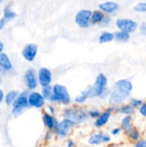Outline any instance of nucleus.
Here are the masks:
<instances>
[{
    "mask_svg": "<svg viewBox=\"0 0 146 147\" xmlns=\"http://www.w3.org/2000/svg\"><path fill=\"white\" fill-rule=\"evenodd\" d=\"M89 99V89H85L83 91H81L75 98H74V102L75 105L77 106H83L88 100Z\"/></svg>",
    "mask_w": 146,
    "mask_h": 147,
    "instance_id": "obj_19",
    "label": "nucleus"
},
{
    "mask_svg": "<svg viewBox=\"0 0 146 147\" xmlns=\"http://www.w3.org/2000/svg\"><path fill=\"white\" fill-rule=\"evenodd\" d=\"M120 127L122 130V132H124L125 134H127L129 131H131L134 127L133 122V116H124L121 119Z\"/></svg>",
    "mask_w": 146,
    "mask_h": 147,
    "instance_id": "obj_18",
    "label": "nucleus"
},
{
    "mask_svg": "<svg viewBox=\"0 0 146 147\" xmlns=\"http://www.w3.org/2000/svg\"><path fill=\"white\" fill-rule=\"evenodd\" d=\"M38 84L40 87H46L52 85V71L45 66H41L36 71Z\"/></svg>",
    "mask_w": 146,
    "mask_h": 147,
    "instance_id": "obj_12",
    "label": "nucleus"
},
{
    "mask_svg": "<svg viewBox=\"0 0 146 147\" xmlns=\"http://www.w3.org/2000/svg\"><path fill=\"white\" fill-rule=\"evenodd\" d=\"M143 102H144V101L142 99H139V98H132L131 101H130V102H129V104L134 109H139L142 106Z\"/></svg>",
    "mask_w": 146,
    "mask_h": 147,
    "instance_id": "obj_29",
    "label": "nucleus"
},
{
    "mask_svg": "<svg viewBox=\"0 0 146 147\" xmlns=\"http://www.w3.org/2000/svg\"><path fill=\"white\" fill-rule=\"evenodd\" d=\"M41 121L44 125V127L47 129V131H53L57 123L58 120L55 115H49L46 112H44L41 115Z\"/></svg>",
    "mask_w": 146,
    "mask_h": 147,
    "instance_id": "obj_16",
    "label": "nucleus"
},
{
    "mask_svg": "<svg viewBox=\"0 0 146 147\" xmlns=\"http://www.w3.org/2000/svg\"><path fill=\"white\" fill-rule=\"evenodd\" d=\"M107 147H120V146H116V145H112V146H107Z\"/></svg>",
    "mask_w": 146,
    "mask_h": 147,
    "instance_id": "obj_43",
    "label": "nucleus"
},
{
    "mask_svg": "<svg viewBox=\"0 0 146 147\" xmlns=\"http://www.w3.org/2000/svg\"><path fill=\"white\" fill-rule=\"evenodd\" d=\"M39 52V47L37 44L35 43H27L22 49V56L24 59V60H26L28 63L33 62L38 54Z\"/></svg>",
    "mask_w": 146,
    "mask_h": 147,
    "instance_id": "obj_13",
    "label": "nucleus"
},
{
    "mask_svg": "<svg viewBox=\"0 0 146 147\" xmlns=\"http://www.w3.org/2000/svg\"><path fill=\"white\" fill-rule=\"evenodd\" d=\"M139 113L142 117L146 118V101H144L142 106L139 109Z\"/></svg>",
    "mask_w": 146,
    "mask_h": 147,
    "instance_id": "obj_34",
    "label": "nucleus"
},
{
    "mask_svg": "<svg viewBox=\"0 0 146 147\" xmlns=\"http://www.w3.org/2000/svg\"><path fill=\"white\" fill-rule=\"evenodd\" d=\"M3 0H0V4H1V3H3Z\"/></svg>",
    "mask_w": 146,
    "mask_h": 147,
    "instance_id": "obj_44",
    "label": "nucleus"
},
{
    "mask_svg": "<svg viewBox=\"0 0 146 147\" xmlns=\"http://www.w3.org/2000/svg\"><path fill=\"white\" fill-rule=\"evenodd\" d=\"M114 40V33H112L110 31H103L98 36V42L100 44L110 43V42H112Z\"/></svg>",
    "mask_w": 146,
    "mask_h": 147,
    "instance_id": "obj_22",
    "label": "nucleus"
},
{
    "mask_svg": "<svg viewBox=\"0 0 146 147\" xmlns=\"http://www.w3.org/2000/svg\"><path fill=\"white\" fill-rule=\"evenodd\" d=\"M16 12L9 6L5 5L3 9V18L7 22H10L16 17Z\"/></svg>",
    "mask_w": 146,
    "mask_h": 147,
    "instance_id": "obj_24",
    "label": "nucleus"
},
{
    "mask_svg": "<svg viewBox=\"0 0 146 147\" xmlns=\"http://www.w3.org/2000/svg\"><path fill=\"white\" fill-rule=\"evenodd\" d=\"M133 89V85L131 80L127 78H120L117 80L111 90H109V95L108 97V102L109 106L117 108L122 105L131 96Z\"/></svg>",
    "mask_w": 146,
    "mask_h": 147,
    "instance_id": "obj_1",
    "label": "nucleus"
},
{
    "mask_svg": "<svg viewBox=\"0 0 146 147\" xmlns=\"http://www.w3.org/2000/svg\"><path fill=\"white\" fill-rule=\"evenodd\" d=\"M2 75H3V71H2L1 69H0V84H1V82H2Z\"/></svg>",
    "mask_w": 146,
    "mask_h": 147,
    "instance_id": "obj_42",
    "label": "nucleus"
},
{
    "mask_svg": "<svg viewBox=\"0 0 146 147\" xmlns=\"http://www.w3.org/2000/svg\"><path fill=\"white\" fill-rule=\"evenodd\" d=\"M28 91L27 90L19 92L18 96L11 105V113L14 116H20L27 109L29 108L28 102Z\"/></svg>",
    "mask_w": 146,
    "mask_h": 147,
    "instance_id": "obj_6",
    "label": "nucleus"
},
{
    "mask_svg": "<svg viewBox=\"0 0 146 147\" xmlns=\"http://www.w3.org/2000/svg\"><path fill=\"white\" fill-rule=\"evenodd\" d=\"M101 113H102V111L99 109H88V114H89V119H93L94 121L100 116Z\"/></svg>",
    "mask_w": 146,
    "mask_h": 147,
    "instance_id": "obj_28",
    "label": "nucleus"
},
{
    "mask_svg": "<svg viewBox=\"0 0 146 147\" xmlns=\"http://www.w3.org/2000/svg\"><path fill=\"white\" fill-rule=\"evenodd\" d=\"M120 3L115 1H105L99 3L98 5V9H100L106 16H111L115 14L120 9Z\"/></svg>",
    "mask_w": 146,
    "mask_h": 147,
    "instance_id": "obj_15",
    "label": "nucleus"
},
{
    "mask_svg": "<svg viewBox=\"0 0 146 147\" xmlns=\"http://www.w3.org/2000/svg\"><path fill=\"white\" fill-rule=\"evenodd\" d=\"M0 69L3 73H9L14 70L13 63L9 55L5 53H3L0 55Z\"/></svg>",
    "mask_w": 146,
    "mask_h": 147,
    "instance_id": "obj_17",
    "label": "nucleus"
},
{
    "mask_svg": "<svg viewBox=\"0 0 146 147\" xmlns=\"http://www.w3.org/2000/svg\"><path fill=\"white\" fill-rule=\"evenodd\" d=\"M114 111H116V108L111 106L107 108L104 111H102L100 116L94 121V127L96 128H102L105 127L110 121L112 115Z\"/></svg>",
    "mask_w": 146,
    "mask_h": 147,
    "instance_id": "obj_14",
    "label": "nucleus"
},
{
    "mask_svg": "<svg viewBox=\"0 0 146 147\" xmlns=\"http://www.w3.org/2000/svg\"><path fill=\"white\" fill-rule=\"evenodd\" d=\"M23 81L24 84L28 90V91L36 90L39 86L36 71L34 68H28L23 75Z\"/></svg>",
    "mask_w": 146,
    "mask_h": 147,
    "instance_id": "obj_11",
    "label": "nucleus"
},
{
    "mask_svg": "<svg viewBox=\"0 0 146 147\" xmlns=\"http://www.w3.org/2000/svg\"><path fill=\"white\" fill-rule=\"evenodd\" d=\"M66 147H76L77 146V142L73 140V139H68L66 140Z\"/></svg>",
    "mask_w": 146,
    "mask_h": 147,
    "instance_id": "obj_38",
    "label": "nucleus"
},
{
    "mask_svg": "<svg viewBox=\"0 0 146 147\" xmlns=\"http://www.w3.org/2000/svg\"><path fill=\"white\" fill-rule=\"evenodd\" d=\"M92 10L89 9H82L77 12L74 17L75 23L80 28H89L91 26L90 23V17H91Z\"/></svg>",
    "mask_w": 146,
    "mask_h": 147,
    "instance_id": "obj_8",
    "label": "nucleus"
},
{
    "mask_svg": "<svg viewBox=\"0 0 146 147\" xmlns=\"http://www.w3.org/2000/svg\"><path fill=\"white\" fill-rule=\"evenodd\" d=\"M52 95L49 98L48 102L52 104H59L65 107H68L71 104V96L66 86L61 84H54L52 85Z\"/></svg>",
    "mask_w": 146,
    "mask_h": 147,
    "instance_id": "obj_4",
    "label": "nucleus"
},
{
    "mask_svg": "<svg viewBox=\"0 0 146 147\" xmlns=\"http://www.w3.org/2000/svg\"><path fill=\"white\" fill-rule=\"evenodd\" d=\"M53 138H54L53 132L52 131H46V134H45V135H44V137H43V140H44L45 142L48 143V142L52 141L53 140Z\"/></svg>",
    "mask_w": 146,
    "mask_h": 147,
    "instance_id": "obj_33",
    "label": "nucleus"
},
{
    "mask_svg": "<svg viewBox=\"0 0 146 147\" xmlns=\"http://www.w3.org/2000/svg\"><path fill=\"white\" fill-rule=\"evenodd\" d=\"M115 26L119 31H122L127 34L134 33L139 28V23L130 18H119L115 21Z\"/></svg>",
    "mask_w": 146,
    "mask_h": 147,
    "instance_id": "obj_9",
    "label": "nucleus"
},
{
    "mask_svg": "<svg viewBox=\"0 0 146 147\" xmlns=\"http://www.w3.org/2000/svg\"><path fill=\"white\" fill-rule=\"evenodd\" d=\"M126 134L128 140L130 141L133 142V143H136V142H138L139 140H141V134H140L139 130L137 127H135L131 131H129L127 134Z\"/></svg>",
    "mask_w": 146,
    "mask_h": 147,
    "instance_id": "obj_26",
    "label": "nucleus"
},
{
    "mask_svg": "<svg viewBox=\"0 0 146 147\" xmlns=\"http://www.w3.org/2000/svg\"><path fill=\"white\" fill-rule=\"evenodd\" d=\"M3 50H4V44L3 43V41L0 40V55L3 53Z\"/></svg>",
    "mask_w": 146,
    "mask_h": 147,
    "instance_id": "obj_41",
    "label": "nucleus"
},
{
    "mask_svg": "<svg viewBox=\"0 0 146 147\" xmlns=\"http://www.w3.org/2000/svg\"><path fill=\"white\" fill-rule=\"evenodd\" d=\"M116 111L120 114L123 115L124 116H132L134 113H135V109L129 104H122L119 107L116 108Z\"/></svg>",
    "mask_w": 146,
    "mask_h": 147,
    "instance_id": "obj_21",
    "label": "nucleus"
},
{
    "mask_svg": "<svg viewBox=\"0 0 146 147\" xmlns=\"http://www.w3.org/2000/svg\"><path fill=\"white\" fill-rule=\"evenodd\" d=\"M106 15L102 13L100 9H95L92 10L91 13V17H90V23L91 25H100L101 22H102L103 18L105 17Z\"/></svg>",
    "mask_w": 146,
    "mask_h": 147,
    "instance_id": "obj_20",
    "label": "nucleus"
},
{
    "mask_svg": "<svg viewBox=\"0 0 146 147\" xmlns=\"http://www.w3.org/2000/svg\"><path fill=\"white\" fill-rule=\"evenodd\" d=\"M7 21L6 20H4L3 17H1L0 18V31H2L4 28H5V26H6V24H7Z\"/></svg>",
    "mask_w": 146,
    "mask_h": 147,
    "instance_id": "obj_39",
    "label": "nucleus"
},
{
    "mask_svg": "<svg viewBox=\"0 0 146 147\" xmlns=\"http://www.w3.org/2000/svg\"><path fill=\"white\" fill-rule=\"evenodd\" d=\"M28 107L35 109H43L46 106V100L42 96L40 91L33 90L28 93Z\"/></svg>",
    "mask_w": 146,
    "mask_h": 147,
    "instance_id": "obj_7",
    "label": "nucleus"
},
{
    "mask_svg": "<svg viewBox=\"0 0 146 147\" xmlns=\"http://www.w3.org/2000/svg\"><path fill=\"white\" fill-rule=\"evenodd\" d=\"M139 28L141 34H142L144 36H145L146 37V21L145 22H143L139 26Z\"/></svg>",
    "mask_w": 146,
    "mask_h": 147,
    "instance_id": "obj_37",
    "label": "nucleus"
},
{
    "mask_svg": "<svg viewBox=\"0 0 146 147\" xmlns=\"http://www.w3.org/2000/svg\"><path fill=\"white\" fill-rule=\"evenodd\" d=\"M133 9L138 13H146V2L138 3L137 4H135Z\"/></svg>",
    "mask_w": 146,
    "mask_h": 147,
    "instance_id": "obj_30",
    "label": "nucleus"
},
{
    "mask_svg": "<svg viewBox=\"0 0 146 147\" xmlns=\"http://www.w3.org/2000/svg\"><path fill=\"white\" fill-rule=\"evenodd\" d=\"M112 17L111 16H105V17L103 18L102 22H101L100 26L102 27V28H105V27H108L111 23H112Z\"/></svg>",
    "mask_w": 146,
    "mask_h": 147,
    "instance_id": "obj_32",
    "label": "nucleus"
},
{
    "mask_svg": "<svg viewBox=\"0 0 146 147\" xmlns=\"http://www.w3.org/2000/svg\"><path fill=\"white\" fill-rule=\"evenodd\" d=\"M46 113H48L49 115H55L56 113H57V108L54 104H52V103H49L46 106Z\"/></svg>",
    "mask_w": 146,
    "mask_h": 147,
    "instance_id": "obj_31",
    "label": "nucleus"
},
{
    "mask_svg": "<svg viewBox=\"0 0 146 147\" xmlns=\"http://www.w3.org/2000/svg\"><path fill=\"white\" fill-rule=\"evenodd\" d=\"M133 147H146V139H141L133 144Z\"/></svg>",
    "mask_w": 146,
    "mask_h": 147,
    "instance_id": "obj_36",
    "label": "nucleus"
},
{
    "mask_svg": "<svg viewBox=\"0 0 146 147\" xmlns=\"http://www.w3.org/2000/svg\"><path fill=\"white\" fill-rule=\"evenodd\" d=\"M76 127V124L65 118H62L60 121H58L54 130L52 131L54 136L60 140H65L68 138L71 130Z\"/></svg>",
    "mask_w": 146,
    "mask_h": 147,
    "instance_id": "obj_5",
    "label": "nucleus"
},
{
    "mask_svg": "<svg viewBox=\"0 0 146 147\" xmlns=\"http://www.w3.org/2000/svg\"><path fill=\"white\" fill-rule=\"evenodd\" d=\"M34 147H35V146H34Z\"/></svg>",
    "mask_w": 146,
    "mask_h": 147,
    "instance_id": "obj_45",
    "label": "nucleus"
},
{
    "mask_svg": "<svg viewBox=\"0 0 146 147\" xmlns=\"http://www.w3.org/2000/svg\"><path fill=\"white\" fill-rule=\"evenodd\" d=\"M122 132V130L120 129V127H113L111 130H110V134L112 136H118L120 134V133Z\"/></svg>",
    "mask_w": 146,
    "mask_h": 147,
    "instance_id": "obj_35",
    "label": "nucleus"
},
{
    "mask_svg": "<svg viewBox=\"0 0 146 147\" xmlns=\"http://www.w3.org/2000/svg\"><path fill=\"white\" fill-rule=\"evenodd\" d=\"M108 86V77L104 73H98L95 78L94 84L88 87L89 90V98H108L109 95Z\"/></svg>",
    "mask_w": 146,
    "mask_h": 147,
    "instance_id": "obj_3",
    "label": "nucleus"
},
{
    "mask_svg": "<svg viewBox=\"0 0 146 147\" xmlns=\"http://www.w3.org/2000/svg\"><path fill=\"white\" fill-rule=\"evenodd\" d=\"M62 116L63 118L73 121L76 126L84 124L89 120L88 109L83 106L77 105H70L65 107L62 111Z\"/></svg>",
    "mask_w": 146,
    "mask_h": 147,
    "instance_id": "obj_2",
    "label": "nucleus"
},
{
    "mask_svg": "<svg viewBox=\"0 0 146 147\" xmlns=\"http://www.w3.org/2000/svg\"><path fill=\"white\" fill-rule=\"evenodd\" d=\"M4 95H5L4 91L3 90V89H1V88H0V104L3 102V99H4Z\"/></svg>",
    "mask_w": 146,
    "mask_h": 147,
    "instance_id": "obj_40",
    "label": "nucleus"
},
{
    "mask_svg": "<svg viewBox=\"0 0 146 147\" xmlns=\"http://www.w3.org/2000/svg\"><path fill=\"white\" fill-rule=\"evenodd\" d=\"M111 140V135L103 132H96L89 136L87 140V144L90 146H99L102 145L109 144Z\"/></svg>",
    "mask_w": 146,
    "mask_h": 147,
    "instance_id": "obj_10",
    "label": "nucleus"
},
{
    "mask_svg": "<svg viewBox=\"0 0 146 147\" xmlns=\"http://www.w3.org/2000/svg\"><path fill=\"white\" fill-rule=\"evenodd\" d=\"M114 40L120 43H126V42L129 41L131 39L130 34H127V33H125L122 31H119V30L116 31L115 33H114Z\"/></svg>",
    "mask_w": 146,
    "mask_h": 147,
    "instance_id": "obj_25",
    "label": "nucleus"
},
{
    "mask_svg": "<svg viewBox=\"0 0 146 147\" xmlns=\"http://www.w3.org/2000/svg\"><path fill=\"white\" fill-rule=\"evenodd\" d=\"M40 94L42 95V96L46 100L48 101L49 98L52 96V85H49V86H46V87H41V90H40Z\"/></svg>",
    "mask_w": 146,
    "mask_h": 147,
    "instance_id": "obj_27",
    "label": "nucleus"
},
{
    "mask_svg": "<svg viewBox=\"0 0 146 147\" xmlns=\"http://www.w3.org/2000/svg\"><path fill=\"white\" fill-rule=\"evenodd\" d=\"M18 95H19V92L17 90H9L4 95L3 102L7 106H11L13 104V102L15 101V99L18 96Z\"/></svg>",
    "mask_w": 146,
    "mask_h": 147,
    "instance_id": "obj_23",
    "label": "nucleus"
}]
</instances>
